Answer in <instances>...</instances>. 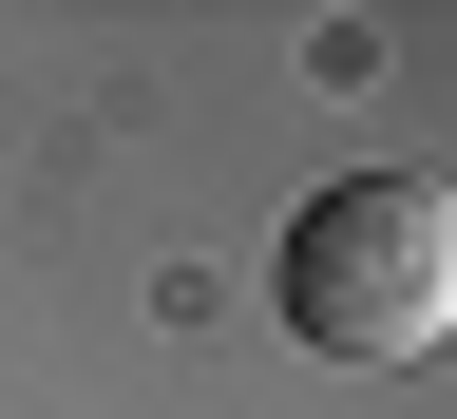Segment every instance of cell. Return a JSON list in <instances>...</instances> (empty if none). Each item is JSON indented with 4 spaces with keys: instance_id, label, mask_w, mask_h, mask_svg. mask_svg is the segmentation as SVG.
Masks as SVG:
<instances>
[{
    "instance_id": "1",
    "label": "cell",
    "mask_w": 457,
    "mask_h": 419,
    "mask_svg": "<svg viewBox=\"0 0 457 419\" xmlns=\"http://www.w3.org/2000/svg\"><path fill=\"white\" fill-rule=\"evenodd\" d=\"M267 306H286V343H324V363H420L457 324V210L420 172H343V191L286 210Z\"/></svg>"
}]
</instances>
